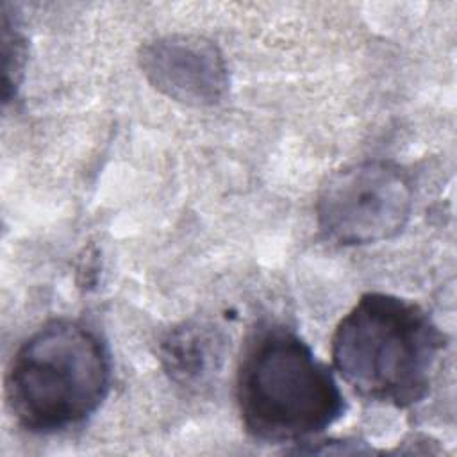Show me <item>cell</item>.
<instances>
[{"instance_id": "52a82bcc", "label": "cell", "mask_w": 457, "mask_h": 457, "mask_svg": "<svg viewBox=\"0 0 457 457\" xmlns=\"http://www.w3.org/2000/svg\"><path fill=\"white\" fill-rule=\"evenodd\" d=\"M2 52H4V98L9 102L12 93H16L27 61L25 37L18 30L16 20L2 7Z\"/></svg>"}, {"instance_id": "7a4b0ae2", "label": "cell", "mask_w": 457, "mask_h": 457, "mask_svg": "<svg viewBox=\"0 0 457 457\" xmlns=\"http://www.w3.org/2000/svg\"><path fill=\"white\" fill-rule=\"evenodd\" d=\"M111 384V359L100 336L75 320H54L25 339L5 373V398L16 421L54 434L86 421Z\"/></svg>"}, {"instance_id": "5b68a950", "label": "cell", "mask_w": 457, "mask_h": 457, "mask_svg": "<svg viewBox=\"0 0 457 457\" xmlns=\"http://www.w3.org/2000/svg\"><path fill=\"white\" fill-rule=\"evenodd\" d=\"M139 66L164 96L191 107H209L225 96L228 70L220 48L195 34H166L145 43Z\"/></svg>"}, {"instance_id": "3957f363", "label": "cell", "mask_w": 457, "mask_h": 457, "mask_svg": "<svg viewBox=\"0 0 457 457\" xmlns=\"http://www.w3.org/2000/svg\"><path fill=\"white\" fill-rule=\"evenodd\" d=\"M236 393L245 430L266 443L307 439L345 412L330 370L286 328H268L246 346Z\"/></svg>"}, {"instance_id": "8992f818", "label": "cell", "mask_w": 457, "mask_h": 457, "mask_svg": "<svg viewBox=\"0 0 457 457\" xmlns=\"http://www.w3.org/2000/svg\"><path fill=\"white\" fill-rule=\"evenodd\" d=\"M161 361L175 382L187 387H200L220 370L223 339L212 327L184 323L162 339Z\"/></svg>"}, {"instance_id": "6da1fadb", "label": "cell", "mask_w": 457, "mask_h": 457, "mask_svg": "<svg viewBox=\"0 0 457 457\" xmlns=\"http://www.w3.org/2000/svg\"><path fill=\"white\" fill-rule=\"evenodd\" d=\"M445 337L414 302L368 293L332 336V364L362 398L395 407L421 402Z\"/></svg>"}, {"instance_id": "277c9868", "label": "cell", "mask_w": 457, "mask_h": 457, "mask_svg": "<svg viewBox=\"0 0 457 457\" xmlns=\"http://www.w3.org/2000/svg\"><path fill=\"white\" fill-rule=\"evenodd\" d=\"M412 212L407 175L389 161H362L334 171L316 200L320 230L345 246L398 236Z\"/></svg>"}]
</instances>
